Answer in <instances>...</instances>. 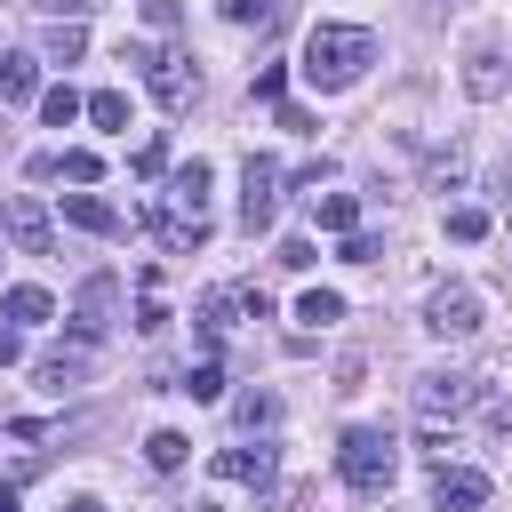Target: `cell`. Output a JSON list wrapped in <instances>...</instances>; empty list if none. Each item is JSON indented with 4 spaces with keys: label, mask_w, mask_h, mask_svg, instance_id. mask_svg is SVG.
Instances as JSON below:
<instances>
[{
    "label": "cell",
    "mask_w": 512,
    "mask_h": 512,
    "mask_svg": "<svg viewBox=\"0 0 512 512\" xmlns=\"http://www.w3.org/2000/svg\"><path fill=\"white\" fill-rule=\"evenodd\" d=\"M376 56H384V40L368 24H312L304 32V80L312 88H352Z\"/></svg>",
    "instance_id": "1"
},
{
    "label": "cell",
    "mask_w": 512,
    "mask_h": 512,
    "mask_svg": "<svg viewBox=\"0 0 512 512\" xmlns=\"http://www.w3.org/2000/svg\"><path fill=\"white\" fill-rule=\"evenodd\" d=\"M208 184H216V168H208V160H176V168H168V192H160L152 232H160L176 256L208 240Z\"/></svg>",
    "instance_id": "2"
},
{
    "label": "cell",
    "mask_w": 512,
    "mask_h": 512,
    "mask_svg": "<svg viewBox=\"0 0 512 512\" xmlns=\"http://www.w3.org/2000/svg\"><path fill=\"white\" fill-rule=\"evenodd\" d=\"M336 472H344L352 496H392V480H400V440H392L384 424H352L344 448H336Z\"/></svg>",
    "instance_id": "3"
},
{
    "label": "cell",
    "mask_w": 512,
    "mask_h": 512,
    "mask_svg": "<svg viewBox=\"0 0 512 512\" xmlns=\"http://www.w3.org/2000/svg\"><path fill=\"white\" fill-rule=\"evenodd\" d=\"M120 64H136V72H144V88H152V104H160V112H192V104H200V72H192L176 48L120 40Z\"/></svg>",
    "instance_id": "4"
},
{
    "label": "cell",
    "mask_w": 512,
    "mask_h": 512,
    "mask_svg": "<svg viewBox=\"0 0 512 512\" xmlns=\"http://www.w3.org/2000/svg\"><path fill=\"white\" fill-rule=\"evenodd\" d=\"M408 400H416L424 424H448V416L480 408V376H464V368H424V376L408 384Z\"/></svg>",
    "instance_id": "5"
},
{
    "label": "cell",
    "mask_w": 512,
    "mask_h": 512,
    "mask_svg": "<svg viewBox=\"0 0 512 512\" xmlns=\"http://www.w3.org/2000/svg\"><path fill=\"white\" fill-rule=\"evenodd\" d=\"M272 216H280V160L248 152V160H240V224H248V232H264Z\"/></svg>",
    "instance_id": "6"
},
{
    "label": "cell",
    "mask_w": 512,
    "mask_h": 512,
    "mask_svg": "<svg viewBox=\"0 0 512 512\" xmlns=\"http://www.w3.org/2000/svg\"><path fill=\"white\" fill-rule=\"evenodd\" d=\"M424 328H432V336H480V296H472L464 280H440V288L424 296Z\"/></svg>",
    "instance_id": "7"
},
{
    "label": "cell",
    "mask_w": 512,
    "mask_h": 512,
    "mask_svg": "<svg viewBox=\"0 0 512 512\" xmlns=\"http://www.w3.org/2000/svg\"><path fill=\"white\" fill-rule=\"evenodd\" d=\"M0 232L16 240V256H48V248H56L48 208H40V200H24V192H16V200H0Z\"/></svg>",
    "instance_id": "8"
},
{
    "label": "cell",
    "mask_w": 512,
    "mask_h": 512,
    "mask_svg": "<svg viewBox=\"0 0 512 512\" xmlns=\"http://www.w3.org/2000/svg\"><path fill=\"white\" fill-rule=\"evenodd\" d=\"M112 304H120V280H112V272H88V280H80V296H72V336H88V344H96V336L112 328Z\"/></svg>",
    "instance_id": "9"
},
{
    "label": "cell",
    "mask_w": 512,
    "mask_h": 512,
    "mask_svg": "<svg viewBox=\"0 0 512 512\" xmlns=\"http://www.w3.org/2000/svg\"><path fill=\"white\" fill-rule=\"evenodd\" d=\"M480 504H488V472H472V464L432 472V512H480Z\"/></svg>",
    "instance_id": "10"
},
{
    "label": "cell",
    "mask_w": 512,
    "mask_h": 512,
    "mask_svg": "<svg viewBox=\"0 0 512 512\" xmlns=\"http://www.w3.org/2000/svg\"><path fill=\"white\" fill-rule=\"evenodd\" d=\"M32 384H40V392H56V400H64L72 384H88V336H80V344L40 352V360H32Z\"/></svg>",
    "instance_id": "11"
},
{
    "label": "cell",
    "mask_w": 512,
    "mask_h": 512,
    "mask_svg": "<svg viewBox=\"0 0 512 512\" xmlns=\"http://www.w3.org/2000/svg\"><path fill=\"white\" fill-rule=\"evenodd\" d=\"M504 80H512V72H504V56H496V48H472V56H464V96H472V104H496V96H504Z\"/></svg>",
    "instance_id": "12"
},
{
    "label": "cell",
    "mask_w": 512,
    "mask_h": 512,
    "mask_svg": "<svg viewBox=\"0 0 512 512\" xmlns=\"http://www.w3.org/2000/svg\"><path fill=\"white\" fill-rule=\"evenodd\" d=\"M216 480H240V488H272V448H224V456H216Z\"/></svg>",
    "instance_id": "13"
},
{
    "label": "cell",
    "mask_w": 512,
    "mask_h": 512,
    "mask_svg": "<svg viewBox=\"0 0 512 512\" xmlns=\"http://www.w3.org/2000/svg\"><path fill=\"white\" fill-rule=\"evenodd\" d=\"M0 320L8 328H40V320H56V296L48 288H8L0 296Z\"/></svg>",
    "instance_id": "14"
},
{
    "label": "cell",
    "mask_w": 512,
    "mask_h": 512,
    "mask_svg": "<svg viewBox=\"0 0 512 512\" xmlns=\"http://www.w3.org/2000/svg\"><path fill=\"white\" fill-rule=\"evenodd\" d=\"M0 96H8V104L40 96V56H24V48H0Z\"/></svg>",
    "instance_id": "15"
},
{
    "label": "cell",
    "mask_w": 512,
    "mask_h": 512,
    "mask_svg": "<svg viewBox=\"0 0 512 512\" xmlns=\"http://www.w3.org/2000/svg\"><path fill=\"white\" fill-rule=\"evenodd\" d=\"M312 200V224L320 232H360V200L352 192H304Z\"/></svg>",
    "instance_id": "16"
},
{
    "label": "cell",
    "mask_w": 512,
    "mask_h": 512,
    "mask_svg": "<svg viewBox=\"0 0 512 512\" xmlns=\"http://www.w3.org/2000/svg\"><path fill=\"white\" fill-rule=\"evenodd\" d=\"M64 216H72L80 232H128V224H120V208H112V200H96V192H64Z\"/></svg>",
    "instance_id": "17"
},
{
    "label": "cell",
    "mask_w": 512,
    "mask_h": 512,
    "mask_svg": "<svg viewBox=\"0 0 512 512\" xmlns=\"http://www.w3.org/2000/svg\"><path fill=\"white\" fill-rule=\"evenodd\" d=\"M296 320H304V328H336V320H344V296H336V288H304V296H296Z\"/></svg>",
    "instance_id": "18"
},
{
    "label": "cell",
    "mask_w": 512,
    "mask_h": 512,
    "mask_svg": "<svg viewBox=\"0 0 512 512\" xmlns=\"http://www.w3.org/2000/svg\"><path fill=\"white\" fill-rule=\"evenodd\" d=\"M232 424H240V432H272V424H280V400H272V392H240V400H232Z\"/></svg>",
    "instance_id": "19"
},
{
    "label": "cell",
    "mask_w": 512,
    "mask_h": 512,
    "mask_svg": "<svg viewBox=\"0 0 512 512\" xmlns=\"http://www.w3.org/2000/svg\"><path fill=\"white\" fill-rule=\"evenodd\" d=\"M80 48H88V32H80V24H64V16H56L48 32H40V56H48V64H72Z\"/></svg>",
    "instance_id": "20"
},
{
    "label": "cell",
    "mask_w": 512,
    "mask_h": 512,
    "mask_svg": "<svg viewBox=\"0 0 512 512\" xmlns=\"http://www.w3.org/2000/svg\"><path fill=\"white\" fill-rule=\"evenodd\" d=\"M184 456H192L184 432H152V440H144V464H152V472H184Z\"/></svg>",
    "instance_id": "21"
},
{
    "label": "cell",
    "mask_w": 512,
    "mask_h": 512,
    "mask_svg": "<svg viewBox=\"0 0 512 512\" xmlns=\"http://www.w3.org/2000/svg\"><path fill=\"white\" fill-rule=\"evenodd\" d=\"M80 112H88V104H80L72 88H40V120H48V128H72Z\"/></svg>",
    "instance_id": "22"
},
{
    "label": "cell",
    "mask_w": 512,
    "mask_h": 512,
    "mask_svg": "<svg viewBox=\"0 0 512 512\" xmlns=\"http://www.w3.org/2000/svg\"><path fill=\"white\" fill-rule=\"evenodd\" d=\"M88 120H96V128H128V96H120V88H96V96H88Z\"/></svg>",
    "instance_id": "23"
},
{
    "label": "cell",
    "mask_w": 512,
    "mask_h": 512,
    "mask_svg": "<svg viewBox=\"0 0 512 512\" xmlns=\"http://www.w3.org/2000/svg\"><path fill=\"white\" fill-rule=\"evenodd\" d=\"M448 240H488V208H448Z\"/></svg>",
    "instance_id": "24"
},
{
    "label": "cell",
    "mask_w": 512,
    "mask_h": 512,
    "mask_svg": "<svg viewBox=\"0 0 512 512\" xmlns=\"http://www.w3.org/2000/svg\"><path fill=\"white\" fill-rule=\"evenodd\" d=\"M176 392H192V400H224V368H216V360H200V368H192Z\"/></svg>",
    "instance_id": "25"
},
{
    "label": "cell",
    "mask_w": 512,
    "mask_h": 512,
    "mask_svg": "<svg viewBox=\"0 0 512 512\" xmlns=\"http://www.w3.org/2000/svg\"><path fill=\"white\" fill-rule=\"evenodd\" d=\"M56 176H72V184H96V176H104V160H96V152H56Z\"/></svg>",
    "instance_id": "26"
},
{
    "label": "cell",
    "mask_w": 512,
    "mask_h": 512,
    "mask_svg": "<svg viewBox=\"0 0 512 512\" xmlns=\"http://www.w3.org/2000/svg\"><path fill=\"white\" fill-rule=\"evenodd\" d=\"M280 0H224V24H272Z\"/></svg>",
    "instance_id": "27"
},
{
    "label": "cell",
    "mask_w": 512,
    "mask_h": 512,
    "mask_svg": "<svg viewBox=\"0 0 512 512\" xmlns=\"http://www.w3.org/2000/svg\"><path fill=\"white\" fill-rule=\"evenodd\" d=\"M280 88H288V72H280V64H264V72L248 80V96H256V104H280Z\"/></svg>",
    "instance_id": "28"
},
{
    "label": "cell",
    "mask_w": 512,
    "mask_h": 512,
    "mask_svg": "<svg viewBox=\"0 0 512 512\" xmlns=\"http://www.w3.org/2000/svg\"><path fill=\"white\" fill-rule=\"evenodd\" d=\"M128 168H136V176H160V168H168V136H152V144H136V160H128Z\"/></svg>",
    "instance_id": "29"
},
{
    "label": "cell",
    "mask_w": 512,
    "mask_h": 512,
    "mask_svg": "<svg viewBox=\"0 0 512 512\" xmlns=\"http://www.w3.org/2000/svg\"><path fill=\"white\" fill-rule=\"evenodd\" d=\"M176 16H184V8H176V0H144V24H152V32H168V24H176Z\"/></svg>",
    "instance_id": "30"
},
{
    "label": "cell",
    "mask_w": 512,
    "mask_h": 512,
    "mask_svg": "<svg viewBox=\"0 0 512 512\" xmlns=\"http://www.w3.org/2000/svg\"><path fill=\"white\" fill-rule=\"evenodd\" d=\"M24 360V328H0V368H16Z\"/></svg>",
    "instance_id": "31"
},
{
    "label": "cell",
    "mask_w": 512,
    "mask_h": 512,
    "mask_svg": "<svg viewBox=\"0 0 512 512\" xmlns=\"http://www.w3.org/2000/svg\"><path fill=\"white\" fill-rule=\"evenodd\" d=\"M16 504H24V496H16V480H0V512H16Z\"/></svg>",
    "instance_id": "32"
},
{
    "label": "cell",
    "mask_w": 512,
    "mask_h": 512,
    "mask_svg": "<svg viewBox=\"0 0 512 512\" xmlns=\"http://www.w3.org/2000/svg\"><path fill=\"white\" fill-rule=\"evenodd\" d=\"M64 512H104V504H96V496H72V504H64Z\"/></svg>",
    "instance_id": "33"
},
{
    "label": "cell",
    "mask_w": 512,
    "mask_h": 512,
    "mask_svg": "<svg viewBox=\"0 0 512 512\" xmlns=\"http://www.w3.org/2000/svg\"><path fill=\"white\" fill-rule=\"evenodd\" d=\"M64 8H72V16H88V8H96V0H64Z\"/></svg>",
    "instance_id": "34"
}]
</instances>
